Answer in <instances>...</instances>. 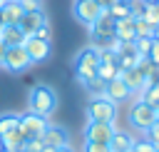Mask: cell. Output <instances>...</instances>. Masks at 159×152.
I'll return each mask as SVG.
<instances>
[{"label": "cell", "mask_w": 159, "mask_h": 152, "mask_svg": "<svg viewBox=\"0 0 159 152\" xmlns=\"http://www.w3.org/2000/svg\"><path fill=\"white\" fill-rule=\"evenodd\" d=\"M119 77L124 80V85L129 87V92H132V95H134V92H137V95H142V90L147 87V77H144V75H142L137 67L122 70V72H119Z\"/></svg>", "instance_id": "4fadbf2b"}, {"label": "cell", "mask_w": 159, "mask_h": 152, "mask_svg": "<svg viewBox=\"0 0 159 152\" xmlns=\"http://www.w3.org/2000/svg\"><path fill=\"white\" fill-rule=\"evenodd\" d=\"M0 152H12V150H2V147H0Z\"/></svg>", "instance_id": "f35d334b"}, {"label": "cell", "mask_w": 159, "mask_h": 152, "mask_svg": "<svg viewBox=\"0 0 159 152\" xmlns=\"http://www.w3.org/2000/svg\"><path fill=\"white\" fill-rule=\"evenodd\" d=\"M75 2H77V0H75Z\"/></svg>", "instance_id": "7bdbcfd3"}, {"label": "cell", "mask_w": 159, "mask_h": 152, "mask_svg": "<svg viewBox=\"0 0 159 152\" xmlns=\"http://www.w3.org/2000/svg\"><path fill=\"white\" fill-rule=\"evenodd\" d=\"M82 152H109V145H107V142H92V140H84Z\"/></svg>", "instance_id": "4316f807"}, {"label": "cell", "mask_w": 159, "mask_h": 152, "mask_svg": "<svg viewBox=\"0 0 159 152\" xmlns=\"http://www.w3.org/2000/svg\"><path fill=\"white\" fill-rule=\"evenodd\" d=\"M142 17H144L147 22H152V25H159V7H157V2H147Z\"/></svg>", "instance_id": "d4e9b609"}, {"label": "cell", "mask_w": 159, "mask_h": 152, "mask_svg": "<svg viewBox=\"0 0 159 152\" xmlns=\"http://www.w3.org/2000/svg\"><path fill=\"white\" fill-rule=\"evenodd\" d=\"M114 37L122 40V42H134L137 40V32H134V17H119L114 20Z\"/></svg>", "instance_id": "5bb4252c"}, {"label": "cell", "mask_w": 159, "mask_h": 152, "mask_svg": "<svg viewBox=\"0 0 159 152\" xmlns=\"http://www.w3.org/2000/svg\"><path fill=\"white\" fill-rule=\"evenodd\" d=\"M22 145H25V137L20 135V130H15V132H10V135H5V137H0V147H2V150H12V152H22Z\"/></svg>", "instance_id": "ac0fdd59"}, {"label": "cell", "mask_w": 159, "mask_h": 152, "mask_svg": "<svg viewBox=\"0 0 159 152\" xmlns=\"http://www.w3.org/2000/svg\"><path fill=\"white\" fill-rule=\"evenodd\" d=\"M94 2H97V5L102 7V10H107V7H109V5L114 2V0H94Z\"/></svg>", "instance_id": "e575fe53"}, {"label": "cell", "mask_w": 159, "mask_h": 152, "mask_svg": "<svg viewBox=\"0 0 159 152\" xmlns=\"http://www.w3.org/2000/svg\"><path fill=\"white\" fill-rule=\"evenodd\" d=\"M25 32L17 27V25H2V42L7 47H15V45H22L25 42Z\"/></svg>", "instance_id": "e0dca14e"}, {"label": "cell", "mask_w": 159, "mask_h": 152, "mask_svg": "<svg viewBox=\"0 0 159 152\" xmlns=\"http://www.w3.org/2000/svg\"><path fill=\"white\" fill-rule=\"evenodd\" d=\"M5 5H7V0H0V10H2V7H5Z\"/></svg>", "instance_id": "74e56055"}, {"label": "cell", "mask_w": 159, "mask_h": 152, "mask_svg": "<svg viewBox=\"0 0 159 152\" xmlns=\"http://www.w3.org/2000/svg\"><path fill=\"white\" fill-rule=\"evenodd\" d=\"M157 67H159V37H152V50H149V55H147Z\"/></svg>", "instance_id": "1f68e13d"}, {"label": "cell", "mask_w": 159, "mask_h": 152, "mask_svg": "<svg viewBox=\"0 0 159 152\" xmlns=\"http://www.w3.org/2000/svg\"><path fill=\"white\" fill-rule=\"evenodd\" d=\"M20 2V7L25 10V12H30V10H42V0H17Z\"/></svg>", "instance_id": "4dcf8cb0"}, {"label": "cell", "mask_w": 159, "mask_h": 152, "mask_svg": "<svg viewBox=\"0 0 159 152\" xmlns=\"http://www.w3.org/2000/svg\"><path fill=\"white\" fill-rule=\"evenodd\" d=\"M40 140H42L45 150H60V147H67V145H70V135H67V130L60 127V125H47V130L42 132Z\"/></svg>", "instance_id": "30bf717a"}, {"label": "cell", "mask_w": 159, "mask_h": 152, "mask_svg": "<svg viewBox=\"0 0 159 152\" xmlns=\"http://www.w3.org/2000/svg\"><path fill=\"white\" fill-rule=\"evenodd\" d=\"M45 22H50V20H47V15H45V10H30V12H22V17H20L17 27H20L25 35H35Z\"/></svg>", "instance_id": "8fae6325"}, {"label": "cell", "mask_w": 159, "mask_h": 152, "mask_svg": "<svg viewBox=\"0 0 159 152\" xmlns=\"http://www.w3.org/2000/svg\"><path fill=\"white\" fill-rule=\"evenodd\" d=\"M47 125H50L47 117H40L35 112H25V115H20L17 130H20V135L25 140H37V137H42V132L47 130Z\"/></svg>", "instance_id": "5b68a950"}, {"label": "cell", "mask_w": 159, "mask_h": 152, "mask_svg": "<svg viewBox=\"0 0 159 152\" xmlns=\"http://www.w3.org/2000/svg\"><path fill=\"white\" fill-rule=\"evenodd\" d=\"M7 2H17V0H7Z\"/></svg>", "instance_id": "60d3db41"}, {"label": "cell", "mask_w": 159, "mask_h": 152, "mask_svg": "<svg viewBox=\"0 0 159 152\" xmlns=\"http://www.w3.org/2000/svg\"><path fill=\"white\" fill-rule=\"evenodd\" d=\"M104 97H109L112 102H124V100L132 97V92H129V87L124 85L122 77H114V80L104 82Z\"/></svg>", "instance_id": "7c38bea8"}, {"label": "cell", "mask_w": 159, "mask_h": 152, "mask_svg": "<svg viewBox=\"0 0 159 152\" xmlns=\"http://www.w3.org/2000/svg\"><path fill=\"white\" fill-rule=\"evenodd\" d=\"M117 132L114 122H94V120H87V127H84V140H92V142H107L112 140V135Z\"/></svg>", "instance_id": "8992f818"}, {"label": "cell", "mask_w": 159, "mask_h": 152, "mask_svg": "<svg viewBox=\"0 0 159 152\" xmlns=\"http://www.w3.org/2000/svg\"><path fill=\"white\" fill-rule=\"evenodd\" d=\"M134 137L132 135H127V132H114L112 135V140H109V152H132V147H134Z\"/></svg>", "instance_id": "9a60e30c"}, {"label": "cell", "mask_w": 159, "mask_h": 152, "mask_svg": "<svg viewBox=\"0 0 159 152\" xmlns=\"http://www.w3.org/2000/svg\"><path fill=\"white\" fill-rule=\"evenodd\" d=\"M5 52H7V45L0 42V67H2V62H5Z\"/></svg>", "instance_id": "836d02e7"}, {"label": "cell", "mask_w": 159, "mask_h": 152, "mask_svg": "<svg viewBox=\"0 0 159 152\" xmlns=\"http://www.w3.org/2000/svg\"><path fill=\"white\" fill-rule=\"evenodd\" d=\"M152 37H159V25H154V35Z\"/></svg>", "instance_id": "8d00e7d4"}, {"label": "cell", "mask_w": 159, "mask_h": 152, "mask_svg": "<svg viewBox=\"0 0 159 152\" xmlns=\"http://www.w3.org/2000/svg\"><path fill=\"white\" fill-rule=\"evenodd\" d=\"M154 122H157V110L152 105H147L144 100H134L129 107V125L139 132H147Z\"/></svg>", "instance_id": "3957f363"}, {"label": "cell", "mask_w": 159, "mask_h": 152, "mask_svg": "<svg viewBox=\"0 0 159 152\" xmlns=\"http://www.w3.org/2000/svg\"><path fill=\"white\" fill-rule=\"evenodd\" d=\"M30 65H32V62H30V57H27V52H25L22 45L7 47V52H5V62H2L5 70H10V72H22V70H27Z\"/></svg>", "instance_id": "52a82bcc"}, {"label": "cell", "mask_w": 159, "mask_h": 152, "mask_svg": "<svg viewBox=\"0 0 159 152\" xmlns=\"http://www.w3.org/2000/svg\"><path fill=\"white\" fill-rule=\"evenodd\" d=\"M82 87L87 90V95H89V97H102V95H104V82H102L99 77H92V80H89V82H84Z\"/></svg>", "instance_id": "cb8c5ba5"}, {"label": "cell", "mask_w": 159, "mask_h": 152, "mask_svg": "<svg viewBox=\"0 0 159 152\" xmlns=\"http://www.w3.org/2000/svg\"><path fill=\"white\" fill-rule=\"evenodd\" d=\"M52 152H75V150H72V147L67 145V147H60V150H52Z\"/></svg>", "instance_id": "d590c367"}, {"label": "cell", "mask_w": 159, "mask_h": 152, "mask_svg": "<svg viewBox=\"0 0 159 152\" xmlns=\"http://www.w3.org/2000/svg\"><path fill=\"white\" fill-rule=\"evenodd\" d=\"M107 12L114 17V20H119V17H129L132 12H129V2H124V0H114L109 7H107Z\"/></svg>", "instance_id": "7402d4cb"}, {"label": "cell", "mask_w": 159, "mask_h": 152, "mask_svg": "<svg viewBox=\"0 0 159 152\" xmlns=\"http://www.w3.org/2000/svg\"><path fill=\"white\" fill-rule=\"evenodd\" d=\"M134 47H137V52H139L142 57H147L149 50H152V37H137V40H134Z\"/></svg>", "instance_id": "484cf974"}, {"label": "cell", "mask_w": 159, "mask_h": 152, "mask_svg": "<svg viewBox=\"0 0 159 152\" xmlns=\"http://www.w3.org/2000/svg\"><path fill=\"white\" fill-rule=\"evenodd\" d=\"M57 110V92L50 85H35L27 97V112H35L40 117H50Z\"/></svg>", "instance_id": "6da1fadb"}, {"label": "cell", "mask_w": 159, "mask_h": 152, "mask_svg": "<svg viewBox=\"0 0 159 152\" xmlns=\"http://www.w3.org/2000/svg\"><path fill=\"white\" fill-rule=\"evenodd\" d=\"M22 152H45V145H42L40 137H37V140H25Z\"/></svg>", "instance_id": "83f0119b"}, {"label": "cell", "mask_w": 159, "mask_h": 152, "mask_svg": "<svg viewBox=\"0 0 159 152\" xmlns=\"http://www.w3.org/2000/svg\"><path fill=\"white\" fill-rule=\"evenodd\" d=\"M124 2H132V0H124Z\"/></svg>", "instance_id": "b9f144b4"}, {"label": "cell", "mask_w": 159, "mask_h": 152, "mask_svg": "<svg viewBox=\"0 0 159 152\" xmlns=\"http://www.w3.org/2000/svg\"><path fill=\"white\" fill-rule=\"evenodd\" d=\"M134 32H137V37H152L154 35V25L147 22L144 17H134Z\"/></svg>", "instance_id": "603a6c76"}, {"label": "cell", "mask_w": 159, "mask_h": 152, "mask_svg": "<svg viewBox=\"0 0 159 152\" xmlns=\"http://www.w3.org/2000/svg\"><path fill=\"white\" fill-rule=\"evenodd\" d=\"M72 12H75V17H77L82 25L92 27V25H94V20L102 15V7H99L94 0H77V2H75V7H72Z\"/></svg>", "instance_id": "ba28073f"}, {"label": "cell", "mask_w": 159, "mask_h": 152, "mask_svg": "<svg viewBox=\"0 0 159 152\" xmlns=\"http://www.w3.org/2000/svg\"><path fill=\"white\" fill-rule=\"evenodd\" d=\"M147 140H149V142H152V145L159 150V120H157V122H154V125L147 130Z\"/></svg>", "instance_id": "f546056e"}, {"label": "cell", "mask_w": 159, "mask_h": 152, "mask_svg": "<svg viewBox=\"0 0 159 152\" xmlns=\"http://www.w3.org/2000/svg\"><path fill=\"white\" fill-rule=\"evenodd\" d=\"M50 35H52V30H50V22H45L37 32H35V37H40V40H50Z\"/></svg>", "instance_id": "d6a6232c"}, {"label": "cell", "mask_w": 159, "mask_h": 152, "mask_svg": "<svg viewBox=\"0 0 159 152\" xmlns=\"http://www.w3.org/2000/svg\"><path fill=\"white\" fill-rule=\"evenodd\" d=\"M17 125H20V115H15V112H2V115H0V137L15 132Z\"/></svg>", "instance_id": "d6986e66"}, {"label": "cell", "mask_w": 159, "mask_h": 152, "mask_svg": "<svg viewBox=\"0 0 159 152\" xmlns=\"http://www.w3.org/2000/svg\"><path fill=\"white\" fill-rule=\"evenodd\" d=\"M22 7H20V2H7L2 10H0V22L2 25H17L20 22V17H22Z\"/></svg>", "instance_id": "2e32d148"}, {"label": "cell", "mask_w": 159, "mask_h": 152, "mask_svg": "<svg viewBox=\"0 0 159 152\" xmlns=\"http://www.w3.org/2000/svg\"><path fill=\"white\" fill-rule=\"evenodd\" d=\"M139 100H144L147 105H152L154 110L159 107V80L157 82H147V87L142 90V97Z\"/></svg>", "instance_id": "44dd1931"}, {"label": "cell", "mask_w": 159, "mask_h": 152, "mask_svg": "<svg viewBox=\"0 0 159 152\" xmlns=\"http://www.w3.org/2000/svg\"><path fill=\"white\" fill-rule=\"evenodd\" d=\"M97 67H99V50L97 47L89 45V47L77 52V57H75V75H77L80 85H84L92 77H97Z\"/></svg>", "instance_id": "7a4b0ae2"}, {"label": "cell", "mask_w": 159, "mask_h": 152, "mask_svg": "<svg viewBox=\"0 0 159 152\" xmlns=\"http://www.w3.org/2000/svg\"><path fill=\"white\" fill-rule=\"evenodd\" d=\"M22 47H25L30 62H42V60L50 57V40H40L35 35H27L25 42H22Z\"/></svg>", "instance_id": "9c48e42d"}, {"label": "cell", "mask_w": 159, "mask_h": 152, "mask_svg": "<svg viewBox=\"0 0 159 152\" xmlns=\"http://www.w3.org/2000/svg\"><path fill=\"white\" fill-rule=\"evenodd\" d=\"M119 65L117 62H99V67H97V77L102 80V82H109V80H114V77H119Z\"/></svg>", "instance_id": "ffe728a7"}, {"label": "cell", "mask_w": 159, "mask_h": 152, "mask_svg": "<svg viewBox=\"0 0 159 152\" xmlns=\"http://www.w3.org/2000/svg\"><path fill=\"white\" fill-rule=\"evenodd\" d=\"M157 120H159V107H157Z\"/></svg>", "instance_id": "ab89813d"}, {"label": "cell", "mask_w": 159, "mask_h": 152, "mask_svg": "<svg viewBox=\"0 0 159 152\" xmlns=\"http://www.w3.org/2000/svg\"><path fill=\"white\" fill-rule=\"evenodd\" d=\"M132 152H157V147H154L149 140H137L134 147H132Z\"/></svg>", "instance_id": "f1b7e54d"}, {"label": "cell", "mask_w": 159, "mask_h": 152, "mask_svg": "<svg viewBox=\"0 0 159 152\" xmlns=\"http://www.w3.org/2000/svg\"><path fill=\"white\" fill-rule=\"evenodd\" d=\"M87 120L94 122H114L117 120V102H112L109 97H92L87 105Z\"/></svg>", "instance_id": "277c9868"}]
</instances>
